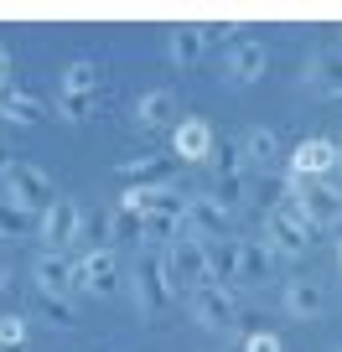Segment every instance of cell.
Listing matches in <instances>:
<instances>
[{
  "instance_id": "cell-11",
  "label": "cell",
  "mask_w": 342,
  "mask_h": 352,
  "mask_svg": "<svg viewBox=\"0 0 342 352\" xmlns=\"http://www.w3.org/2000/svg\"><path fill=\"white\" fill-rule=\"evenodd\" d=\"M182 223H187V233H197L202 243H218L223 233H228V212H223L218 202L208 197V192L187 197V212H182Z\"/></svg>"
},
{
  "instance_id": "cell-10",
  "label": "cell",
  "mask_w": 342,
  "mask_h": 352,
  "mask_svg": "<svg viewBox=\"0 0 342 352\" xmlns=\"http://www.w3.org/2000/svg\"><path fill=\"white\" fill-rule=\"evenodd\" d=\"M301 83H306L311 94L342 99V47H332V52H311L306 63H301Z\"/></svg>"
},
{
  "instance_id": "cell-6",
  "label": "cell",
  "mask_w": 342,
  "mask_h": 352,
  "mask_svg": "<svg viewBox=\"0 0 342 352\" xmlns=\"http://www.w3.org/2000/svg\"><path fill=\"white\" fill-rule=\"evenodd\" d=\"M290 208H296L317 233H327V228L342 223V197H332L321 182H290Z\"/></svg>"
},
{
  "instance_id": "cell-15",
  "label": "cell",
  "mask_w": 342,
  "mask_h": 352,
  "mask_svg": "<svg viewBox=\"0 0 342 352\" xmlns=\"http://www.w3.org/2000/svg\"><path fill=\"white\" fill-rule=\"evenodd\" d=\"M332 166V140L327 135H311L290 151V182H321Z\"/></svg>"
},
{
  "instance_id": "cell-23",
  "label": "cell",
  "mask_w": 342,
  "mask_h": 352,
  "mask_svg": "<svg viewBox=\"0 0 342 352\" xmlns=\"http://www.w3.org/2000/svg\"><path fill=\"white\" fill-rule=\"evenodd\" d=\"M166 52H171V63L177 67H192V63H202V26H177L171 32V42H166Z\"/></svg>"
},
{
  "instance_id": "cell-22",
  "label": "cell",
  "mask_w": 342,
  "mask_h": 352,
  "mask_svg": "<svg viewBox=\"0 0 342 352\" xmlns=\"http://www.w3.org/2000/svg\"><path fill=\"white\" fill-rule=\"evenodd\" d=\"M208 264H213V285H239V239L208 243Z\"/></svg>"
},
{
  "instance_id": "cell-21",
  "label": "cell",
  "mask_w": 342,
  "mask_h": 352,
  "mask_svg": "<svg viewBox=\"0 0 342 352\" xmlns=\"http://www.w3.org/2000/svg\"><path fill=\"white\" fill-rule=\"evenodd\" d=\"M0 114H6L11 124H42V120H47L42 99H36V94H26V88H6V94H0Z\"/></svg>"
},
{
  "instance_id": "cell-39",
  "label": "cell",
  "mask_w": 342,
  "mask_h": 352,
  "mask_svg": "<svg viewBox=\"0 0 342 352\" xmlns=\"http://www.w3.org/2000/svg\"><path fill=\"white\" fill-rule=\"evenodd\" d=\"M0 249H6V239H0ZM0 259H6V254H0Z\"/></svg>"
},
{
  "instance_id": "cell-40",
  "label": "cell",
  "mask_w": 342,
  "mask_h": 352,
  "mask_svg": "<svg viewBox=\"0 0 342 352\" xmlns=\"http://www.w3.org/2000/svg\"><path fill=\"white\" fill-rule=\"evenodd\" d=\"M0 352H16V347H0Z\"/></svg>"
},
{
  "instance_id": "cell-16",
  "label": "cell",
  "mask_w": 342,
  "mask_h": 352,
  "mask_svg": "<svg viewBox=\"0 0 342 352\" xmlns=\"http://www.w3.org/2000/svg\"><path fill=\"white\" fill-rule=\"evenodd\" d=\"M280 306H286L296 321H317L321 311H327V290H321V280H286Z\"/></svg>"
},
{
  "instance_id": "cell-5",
  "label": "cell",
  "mask_w": 342,
  "mask_h": 352,
  "mask_svg": "<svg viewBox=\"0 0 342 352\" xmlns=\"http://www.w3.org/2000/svg\"><path fill=\"white\" fill-rule=\"evenodd\" d=\"M265 243L275 254H286V259H296V254H306L311 243H317V228H311V223L286 202L280 212H270V218H265Z\"/></svg>"
},
{
  "instance_id": "cell-31",
  "label": "cell",
  "mask_w": 342,
  "mask_h": 352,
  "mask_svg": "<svg viewBox=\"0 0 342 352\" xmlns=\"http://www.w3.org/2000/svg\"><path fill=\"white\" fill-rule=\"evenodd\" d=\"M26 223H32V212H21L16 202H0V239H16V233H26Z\"/></svg>"
},
{
  "instance_id": "cell-8",
  "label": "cell",
  "mask_w": 342,
  "mask_h": 352,
  "mask_svg": "<svg viewBox=\"0 0 342 352\" xmlns=\"http://www.w3.org/2000/svg\"><path fill=\"white\" fill-rule=\"evenodd\" d=\"M73 275H78V290H89V296H114V290H120V259H114V249L104 243V249H89L73 264Z\"/></svg>"
},
{
  "instance_id": "cell-2",
  "label": "cell",
  "mask_w": 342,
  "mask_h": 352,
  "mask_svg": "<svg viewBox=\"0 0 342 352\" xmlns=\"http://www.w3.org/2000/svg\"><path fill=\"white\" fill-rule=\"evenodd\" d=\"M6 202H16L21 212L42 218V212L57 202V187H52V176H47L42 166H32V161H11V171H6Z\"/></svg>"
},
{
  "instance_id": "cell-14",
  "label": "cell",
  "mask_w": 342,
  "mask_h": 352,
  "mask_svg": "<svg viewBox=\"0 0 342 352\" xmlns=\"http://www.w3.org/2000/svg\"><path fill=\"white\" fill-rule=\"evenodd\" d=\"M265 67H270L265 42H239V47L228 52V63H223V78H228L233 88H244V83H259V78H265Z\"/></svg>"
},
{
  "instance_id": "cell-37",
  "label": "cell",
  "mask_w": 342,
  "mask_h": 352,
  "mask_svg": "<svg viewBox=\"0 0 342 352\" xmlns=\"http://www.w3.org/2000/svg\"><path fill=\"white\" fill-rule=\"evenodd\" d=\"M6 285H11V264L0 259V296H6Z\"/></svg>"
},
{
  "instance_id": "cell-35",
  "label": "cell",
  "mask_w": 342,
  "mask_h": 352,
  "mask_svg": "<svg viewBox=\"0 0 342 352\" xmlns=\"http://www.w3.org/2000/svg\"><path fill=\"white\" fill-rule=\"evenodd\" d=\"M114 239H140V218H135V212H114Z\"/></svg>"
},
{
  "instance_id": "cell-19",
  "label": "cell",
  "mask_w": 342,
  "mask_h": 352,
  "mask_svg": "<svg viewBox=\"0 0 342 352\" xmlns=\"http://www.w3.org/2000/svg\"><path fill=\"white\" fill-rule=\"evenodd\" d=\"M280 254L270 249L265 239H239V285H265L270 264H275Z\"/></svg>"
},
{
  "instance_id": "cell-29",
  "label": "cell",
  "mask_w": 342,
  "mask_h": 352,
  "mask_svg": "<svg viewBox=\"0 0 342 352\" xmlns=\"http://www.w3.org/2000/svg\"><path fill=\"white\" fill-rule=\"evenodd\" d=\"M42 316L52 321L57 331H67L78 321V311H73V300H67V296H42Z\"/></svg>"
},
{
  "instance_id": "cell-33",
  "label": "cell",
  "mask_w": 342,
  "mask_h": 352,
  "mask_svg": "<svg viewBox=\"0 0 342 352\" xmlns=\"http://www.w3.org/2000/svg\"><path fill=\"white\" fill-rule=\"evenodd\" d=\"M233 32H239V26H202V47H228L233 52V47H239Z\"/></svg>"
},
{
  "instance_id": "cell-3",
  "label": "cell",
  "mask_w": 342,
  "mask_h": 352,
  "mask_svg": "<svg viewBox=\"0 0 342 352\" xmlns=\"http://www.w3.org/2000/svg\"><path fill=\"white\" fill-rule=\"evenodd\" d=\"M166 275H171V290H202V285H213L208 243H202L197 233H182V239L166 249Z\"/></svg>"
},
{
  "instance_id": "cell-4",
  "label": "cell",
  "mask_w": 342,
  "mask_h": 352,
  "mask_svg": "<svg viewBox=\"0 0 342 352\" xmlns=\"http://www.w3.org/2000/svg\"><path fill=\"white\" fill-rule=\"evenodd\" d=\"M213 202H218L223 212H233L244 202V145H228L223 140L218 151H213Z\"/></svg>"
},
{
  "instance_id": "cell-26",
  "label": "cell",
  "mask_w": 342,
  "mask_h": 352,
  "mask_svg": "<svg viewBox=\"0 0 342 352\" xmlns=\"http://www.w3.org/2000/svg\"><path fill=\"white\" fill-rule=\"evenodd\" d=\"M290 202V176H259V212H280Z\"/></svg>"
},
{
  "instance_id": "cell-27",
  "label": "cell",
  "mask_w": 342,
  "mask_h": 352,
  "mask_svg": "<svg viewBox=\"0 0 342 352\" xmlns=\"http://www.w3.org/2000/svg\"><path fill=\"white\" fill-rule=\"evenodd\" d=\"M78 239L89 243V249H104V239H114V218H104V212H83Z\"/></svg>"
},
{
  "instance_id": "cell-1",
  "label": "cell",
  "mask_w": 342,
  "mask_h": 352,
  "mask_svg": "<svg viewBox=\"0 0 342 352\" xmlns=\"http://www.w3.org/2000/svg\"><path fill=\"white\" fill-rule=\"evenodd\" d=\"M135 311H140L145 321H156V316H166L171 311V275H166V254H156V249H145L140 259H135Z\"/></svg>"
},
{
  "instance_id": "cell-38",
  "label": "cell",
  "mask_w": 342,
  "mask_h": 352,
  "mask_svg": "<svg viewBox=\"0 0 342 352\" xmlns=\"http://www.w3.org/2000/svg\"><path fill=\"white\" fill-rule=\"evenodd\" d=\"M337 264H342V243H337Z\"/></svg>"
},
{
  "instance_id": "cell-13",
  "label": "cell",
  "mask_w": 342,
  "mask_h": 352,
  "mask_svg": "<svg viewBox=\"0 0 342 352\" xmlns=\"http://www.w3.org/2000/svg\"><path fill=\"white\" fill-rule=\"evenodd\" d=\"M171 145H177V161H213V151H218V135H213L208 120H177V130H171Z\"/></svg>"
},
{
  "instance_id": "cell-28",
  "label": "cell",
  "mask_w": 342,
  "mask_h": 352,
  "mask_svg": "<svg viewBox=\"0 0 342 352\" xmlns=\"http://www.w3.org/2000/svg\"><path fill=\"white\" fill-rule=\"evenodd\" d=\"M94 104H99V94H57V109H63V120H73V124L89 120Z\"/></svg>"
},
{
  "instance_id": "cell-7",
  "label": "cell",
  "mask_w": 342,
  "mask_h": 352,
  "mask_svg": "<svg viewBox=\"0 0 342 352\" xmlns=\"http://www.w3.org/2000/svg\"><path fill=\"white\" fill-rule=\"evenodd\" d=\"M78 228H83V208H78L73 197H57L52 208L42 212V228H36V239L47 243V254H63L67 243H78Z\"/></svg>"
},
{
  "instance_id": "cell-24",
  "label": "cell",
  "mask_w": 342,
  "mask_h": 352,
  "mask_svg": "<svg viewBox=\"0 0 342 352\" xmlns=\"http://www.w3.org/2000/svg\"><path fill=\"white\" fill-rule=\"evenodd\" d=\"M57 94H99V63L94 57H78V63H67L63 83H57Z\"/></svg>"
},
{
  "instance_id": "cell-32",
  "label": "cell",
  "mask_w": 342,
  "mask_h": 352,
  "mask_svg": "<svg viewBox=\"0 0 342 352\" xmlns=\"http://www.w3.org/2000/svg\"><path fill=\"white\" fill-rule=\"evenodd\" d=\"M321 187H327L332 197H342V135L332 140V166H327V176H321Z\"/></svg>"
},
{
  "instance_id": "cell-34",
  "label": "cell",
  "mask_w": 342,
  "mask_h": 352,
  "mask_svg": "<svg viewBox=\"0 0 342 352\" xmlns=\"http://www.w3.org/2000/svg\"><path fill=\"white\" fill-rule=\"evenodd\" d=\"M244 352H286V347H280L275 331H249V337H244Z\"/></svg>"
},
{
  "instance_id": "cell-18",
  "label": "cell",
  "mask_w": 342,
  "mask_h": 352,
  "mask_svg": "<svg viewBox=\"0 0 342 352\" xmlns=\"http://www.w3.org/2000/svg\"><path fill=\"white\" fill-rule=\"evenodd\" d=\"M177 155H140V161H125L120 176L130 187H171V176H177Z\"/></svg>"
},
{
  "instance_id": "cell-20",
  "label": "cell",
  "mask_w": 342,
  "mask_h": 352,
  "mask_svg": "<svg viewBox=\"0 0 342 352\" xmlns=\"http://www.w3.org/2000/svg\"><path fill=\"white\" fill-rule=\"evenodd\" d=\"M177 120V94L171 88H151V94H140V104H135V124L140 130H161V124Z\"/></svg>"
},
{
  "instance_id": "cell-36",
  "label": "cell",
  "mask_w": 342,
  "mask_h": 352,
  "mask_svg": "<svg viewBox=\"0 0 342 352\" xmlns=\"http://www.w3.org/2000/svg\"><path fill=\"white\" fill-rule=\"evenodd\" d=\"M6 88H11V52L0 47V94H6Z\"/></svg>"
},
{
  "instance_id": "cell-25",
  "label": "cell",
  "mask_w": 342,
  "mask_h": 352,
  "mask_svg": "<svg viewBox=\"0 0 342 352\" xmlns=\"http://www.w3.org/2000/svg\"><path fill=\"white\" fill-rule=\"evenodd\" d=\"M275 155H280V135H275V130H265V124H259V130H249V140H244V161L270 166Z\"/></svg>"
},
{
  "instance_id": "cell-9",
  "label": "cell",
  "mask_w": 342,
  "mask_h": 352,
  "mask_svg": "<svg viewBox=\"0 0 342 352\" xmlns=\"http://www.w3.org/2000/svg\"><path fill=\"white\" fill-rule=\"evenodd\" d=\"M192 321L208 331H228L239 321V306H233V290L228 285H202L192 290Z\"/></svg>"
},
{
  "instance_id": "cell-12",
  "label": "cell",
  "mask_w": 342,
  "mask_h": 352,
  "mask_svg": "<svg viewBox=\"0 0 342 352\" xmlns=\"http://www.w3.org/2000/svg\"><path fill=\"white\" fill-rule=\"evenodd\" d=\"M125 212H135V218H151V212H171V218H182L187 212V197H177L171 187H130L120 197Z\"/></svg>"
},
{
  "instance_id": "cell-41",
  "label": "cell",
  "mask_w": 342,
  "mask_h": 352,
  "mask_svg": "<svg viewBox=\"0 0 342 352\" xmlns=\"http://www.w3.org/2000/svg\"><path fill=\"white\" fill-rule=\"evenodd\" d=\"M337 352H342V347H337Z\"/></svg>"
},
{
  "instance_id": "cell-30",
  "label": "cell",
  "mask_w": 342,
  "mask_h": 352,
  "mask_svg": "<svg viewBox=\"0 0 342 352\" xmlns=\"http://www.w3.org/2000/svg\"><path fill=\"white\" fill-rule=\"evenodd\" d=\"M0 347L26 352V316L21 311H6V316H0Z\"/></svg>"
},
{
  "instance_id": "cell-17",
  "label": "cell",
  "mask_w": 342,
  "mask_h": 352,
  "mask_svg": "<svg viewBox=\"0 0 342 352\" xmlns=\"http://www.w3.org/2000/svg\"><path fill=\"white\" fill-rule=\"evenodd\" d=\"M32 280H36V296H67V290L78 285V275H73V264L63 259V254H36V264H32Z\"/></svg>"
}]
</instances>
